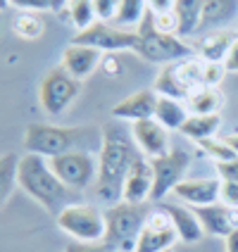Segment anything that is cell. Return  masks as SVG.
<instances>
[{
	"mask_svg": "<svg viewBox=\"0 0 238 252\" xmlns=\"http://www.w3.org/2000/svg\"><path fill=\"white\" fill-rule=\"evenodd\" d=\"M198 148H200L205 155H210L212 159H214V164H217V162H229V159H236L238 157V155L226 145V140L219 138V136L207 138V140H200V143H198Z\"/></svg>",
	"mask_w": 238,
	"mask_h": 252,
	"instance_id": "4dcf8cb0",
	"label": "cell"
},
{
	"mask_svg": "<svg viewBox=\"0 0 238 252\" xmlns=\"http://www.w3.org/2000/svg\"><path fill=\"white\" fill-rule=\"evenodd\" d=\"M119 2H122V0H93V5H96V12H98L100 22H112L114 14H117Z\"/></svg>",
	"mask_w": 238,
	"mask_h": 252,
	"instance_id": "836d02e7",
	"label": "cell"
},
{
	"mask_svg": "<svg viewBox=\"0 0 238 252\" xmlns=\"http://www.w3.org/2000/svg\"><path fill=\"white\" fill-rule=\"evenodd\" d=\"M153 202H162L167 193H174V188L183 181V174L188 171L191 164V155L181 150V148H171L167 155L162 157H153Z\"/></svg>",
	"mask_w": 238,
	"mask_h": 252,
	"instance_id": "30bf717a",
	"label": "cell"
},
{
	"mask_svg": "<svg viewBox=\"0 0 238 252\" xmlns=\"http://www.w3.org/2000/svg\"><path fill=\"white\" fill-rule=\"evenodd\" d=\"M145 12H148V0H122L112 22L119 29L138 27L140 19L145 17Z\"/></svg>",
	"mask_w": 238,
	"mask_h": 252,
	"instance_id": "83f0119b",
	"label": "cell"
},
{
	"mask_svg": "<svg viewBox=\"0 0 238 252\" xmlns=\"http://www.w3.org/2000/svg\"><path fill=\"white\" fill-rule=\"evenodd\" d=\"M224 67H226V71H229V74H238V38H236V43L231 45L229 55H226Z\"/></svg>",
	"mask_w": 238,
	"mask_h": 252,
	"instance_id": "74e56055",
	"label": "cell"
},
{
	"mask_svg": "<svg viewBox=\"0 0 238 252\" xmlns=\"http://www.w3.org/2000/svg\"><path fill=\"white\" fill-rule=\"evenodd\" d=\"M57 226L81 243H98L105 238V212L88 202H71L55 217Z\"/></svg>",
	"mask_w": 238,
	"mask_h": 252,
	"instance_id": "52a82bcc",
	"label": "cell"
},
{
	"mask_svg": "<svg viewBox=\"0 0 238 252\" xmlns=\"http://www.w3.org/2000/svg\"><path fill=\"white\" fill-rule=\"evenodd\" d=\"M160 207L169 214L171 226H174V231H176V236H179L181 243L196 245V243L203 240L205 231H203V224H200V219H198L196 210H188V207L176 205V202H162Z\"/></svg>",
	"mask_w": 238,
	"mask_h": 252,
	"instance_id": "ac0fdd59",
	"label": "cell"
},
{
	"mask_svg": "<svg viewBox=\"0 0 238 252\" xmlns=\"http://www.w3.org/2000/svg\"><path fill=\"white\" fill-rule=\"evenodd\" d=\"M179 240L169 214L162 207H157L155 212H148V219L143 226V233L138 238L136 252H165L171 250L174 243Z\"/></svg>",
	"mask_w": 238,
	"mask_h": 252,
	"instance_id": "7c38bea8",
	"label": "cell"
},
{
	"mask_svg": "<svg viewBox=\"0 0 238 252\" xmlns=\"http://www.w3.org/2000/svg\"><path fill=\"white\" fill-rule=\"evenodd\" d=\"M153 181L155 179H153V164H150V159L138 157L124 181V197L122 200L131 202V205L148 202L150 195H153Z\"/></svg>",
	"mask_w": 238,
	"mask_h": 252,
	"instance_id": "e0dca14e",
	"label": "cell"
},
{
	"mask_svg": "<svg viewBox=\"0 0 238 252\" xmlns=\"http://www.w3.org/2000/svg\"><path fill=\"white\" fill-rule=\"evenodd\" d=\"M10 7V0H0V12H5Z\"/></svg>",
	"mask_w": 238,
	"mask_h": 252,
	"instance_id": "b9f144b4",
	"label": "cell"
},
{
	"mask_svg": "<svg viewBox=\"0 0 238 252\" xmlns=\"http://www.w3.org/2000/svg\"><path fill=\"white\" fill-rule=\"evenodd\" d=\"M48 164L55 171L57 179L74 193L86 190L98 179V157L86 150H71V153L57 155L53 159H48Z\"/></svg>",
	"mask_w": 238,
	"mask_h": 252,
	"instance_id": "9c48e42d",
	"label": "cell"
},
{
	"mask_svg": "<svg viewBox=\"0 0 238 252\" xmlns=\"http://www.w3.org/2000/svg\"><path fill=\"white\" fill-rule=\"evenodd\" d=\"M65 10H67L69 22L76 27V33L86 31L88 27H93L98 22V12H96L93 0H69V5Z\"/></svg>",
	"mask_w": 238,
	"mask_h": 252,
	"instance_id": "4316f807",
	"label": "cell"
},
{
	"mask_svg": "<svg viewBox=\"0 0 238 252\" xmlns=\"http://www.w3.org/2000/svg\"><path fill=\"white\" fill-rule=\"evenodd\" d=\"M71 43L96 48L100 53H110V50H136L138 36H136V31H126V29L112 27V24L98 19L93 27H88L86 31H79V33L71 38Z\"/></svg>",
	"mask_w": 238,
	"mask_h": 252,
	"instance_id": "8fae6325",
	"label": "cell"
},
{
	"mask_svg": "<svg viewBox=\"0 0 238 252\" xmlns=\"http://www.w3.org/2000/svg\"><path fill=\"white\" fill-rule=\"evenodd\" d=\"M131 136L136 140L138 150L148 159L162 157V155H167L171 150L169 148V131L155 117L153 119H143V122H134L131 124Z\"/></svg>",
	"mask_w": 238,
	"mask_h": 252,
	"instance_id": "4fadbf2b",
	"label": "cell"
},
{
	"mask_svg": "<svg viewBox=\"0 0 238 252\" xmlns=\"http://www.w3.org/2000/svg\"><path fill=\"white\" fill-rule=\"evenodd\" d=\"M226 74H229V71H226L224 62H203V86L217 88Z\"/></svg>",
	"mask_w": 238,
	"mask_h": 252,
	"instance_id": "1f68e13d",
	"label": "cell"
},
{
	"mask_svg": "<svg viewBox=\"0 0 238 252\" xmlns=\"http://www.w3.org/2000/svg\"><path fill=\"white\" fill-rule=\"evenodd\" d=\"M200 86H203V60L188 57V60H179L174 64L162 67L160 76L153 84V91L162 98H174L186 102V98Z\"/></svg>",
	"mask_w": 238,
	"mask_h": 252,
	"instance_id": "8992f818",
	"label": "cell"
},
{
	"mask_svg": "<svg viewBox=\"0 0 238 252\" xmlns=\"http://www.w3.org/2000/svg\"><path fill=\"white\" fill-rule=\"evenodd\" d=\"M157 100L160 95L155 93L153 88L145 91H136L129 98H124L122 102H117L112 107L114 119H124V122H143V119H153L155 110H157Z\"/></svg>",
	"mask_w": 238,
	"mask_h": 252,
	"instance_id": "2e32d148",
	"label": "cell"
},
{
	"mask_svg": "<svg viewBox=\"0 0 238 252\" xmlns=\"http://www.w3.org/2000/svg\"><path fill=\"white\" fill-rule=\"evenodd\" d=\"M145 155L138 150L131 131L126 133L119 124L102 128V148L98 155V179L93 183L96 200L102 205H117L124 197V181L134 162Z\"/></svg>",
	"mask_w": 238,
	"mask_h": 252,
	"instance_id": "6da1fadb",
	"label": "cell"
},
{
	"mask_svg": "<svg viewBox=\"0 0 238 252\" xmlns=\"http://www.w3.org/2000/svg\"><path fill=\"white\" fill-rule=\"evenodd\" d=\"M238 31L231 29H222V31H210L198 41V55L203 62H224L231 45L236 43Z\"/></svg>",
	"mask_w": 238,
	"mask_h": 252,
	"instance_id": "44dd1931",
	"label": "cell"
},
{
	"mask_svg": "<svg viewBox=\"0 0 238 252\" xmlns=\"http://www.w3.org/2000/svg\"><path fill=\"white\" fill-rule=\"evenodd\" d=\"M222 105H224V95L217 88H207V86L196 88L186 98V107L191 114H219Z\"/></svg>",
	"mask_w": 238,
	"mask_h": 252,
	"instance_id": "d4e9b609",
	"label": "cell"
},
{
	"mask_svg": "<svg viewBox=\"0 0 238 252\" xmlns=\"http://www.w3.org/2000/svg\"><path fill=\"white\" fill-rule=\"evenodd\" d=\"M17 171H19V155L5 153L0 157V207L10 200L17 183Z\"/></svg>",
	"mask_w": 238,
	"mask_h": 252,
	"instance_id": "484cf974",
	"label": "cell"
},
{
	"mask_svg": "<svg viewBox=\"0 0 238 252\" xmlns=\"http://www.w3.org/2000/svg\"><path fill=\"white\" fill-rule=\"evenodd\" d=\"M217 171H219L222 181L238 183V157L236 159H229V162H217Z\"/></svg>",
	"mask_w": 238,
	"mask_h": 252,
	"instance_id": "8d00e7d4",
	"label": "cell"
},
{
	"mask_svg": "<svg viewBox=\"0 0 238 252\" xmlns=\"http://www.w3.org/2000/svg\"><path fill=\"white\" fill-rule=\"evenodd\" d=\"M10 5L22 12H55L60 14L69 0H10Z\"/></svg>",
	"mask_w": 238,
	"mask_h": 252,
	"instance_id": "f546056e",
	"label": "cell"
},
{
	"mask_svg": "<svg viewBox=\"0 0 238 252\" xmlns=\"http://www.w3.org/2000/svg\"><path fill=\"white\" fill-rule=\"evenodd\" d=\"M136 55L145 62H153V64H174L179 60H188V57H198L196 48H191L186 41H181V36H171V33H162L157 31L153 22V10L148 7L145 17L140 19V24L136 27Z\"/></svg>",
	"mask_w": 238,
	"mask_h": 252,
	"instance_id": "277c9868",
	"label": "cell"
},
{
	"mask_svg": "<svg viewBox=\"0 0 238 252\" xmlns=\"http://www.w3.org/2000/svg\"><path fill=\"white\" fill-rule=\"evenodd\" d=\"M148 219L143 205L117 202L105 210V245L112 252H136L138 238Z\"/></svg>",
	"mask_w": 238,
	"mask_h": 252,
	"instance_id": "5b68a950",
	"label": "cell"
},
{
	"mask_svg": "<svg viewBox=\"0 0 238 252\" xmlns=\"http://www.w3.org/2000/svg\"><path fill=\"white\" fill-rule=\"evenodd\" d=\"M219 190H222L219 179H183L174 188V195L186 202L191 210H196V207L219 202Z\"/></svg>",
	"mask_w": 238,
	"mask_h": 252,
	"instance_id": "5bb4252c",
	"label": "cell"
},
{
	"mask_svg": "<svg viewBox=\"0 0 238 252\" xmlns=\"http://www.w3.org/2000/svg\"><path fill=\"white\" fill-rule=\"evenodd\" d=\"M81 81H76L62 64H57L43 76L41 88H38V100H41L43 112L48 117H60L74 105L79 98Z\"/></svg>",
	"mask_w": 238,
	"mask_h": 252,
	"instance_id": "ba28073f",
	"label": "cell"
},
{
	"mask_svg": "<svg viewBox=\"0 0 238 252\" xmlns=\"http://www.w3.org/2000/svg\"><path fill=\"white\" fill-rule=\"evenodd\" d=\"M17 183L31 200H36L43 210L50 214H60L67 205H71V193L65 183L55 176L48 159L41 155H22L19 157V171H17Z\"/></svg>",
	"mask_w": 238,
	"mask_h": 252,
	"instance_id": "3957f363",
	"label": "cell"
},
{
	"mask_svg": "<svg viewBox=\"0 0 238 252\" xmlns=\"http://www.w3.org/2000/svg\"><path fill=\"white\" fill-rule=\"evenodd\" d=\"M22 145L27 153L41 155L45 159H53L57 155L71 153V150H86V153L98 150L100 153L102 131L93 126H55L34 122L27 126Z\"/></svg>",
	"mask_w": 238,
	"mask_h": 252,
	"instance_id": "7a4b0ae2",
	"label": "cell"
},
{
	"mask_svg": "<svg viewBox=\"0 0 238 252\" xmlns=\"http://www.w3.org/2000/svg\"><path fill=\"white\" fill-rule=\"evenodd\" d=\"M196 214L203 224V231L214 238H226L234 228H238V210L226 207L224 202L196 207Z\"/></svg>",
	"mask_w": 238,
	"mask_h": 252,
	"instance_id": "9a60e30c",
	"label": "cell"
},
{
	"mask_svg": "<svg viewBox=\"0 0 238 252\" xmlns=\"http://www.w3.org/2000/svg\"><path fill=\"white\" fill-rule=\"evenodd\" d=\"M191 117L188 107L183 100L174 98H162L157 100V110H155V119L165 126L167 131H181V126L186 124V119Z\"/></svg>",
	"mask_w": 238,
	"mask_h": 252,
	"instance_id": "7402d4cb",
	"label": "cell"
},
{
	"mask_svg": "<svg viewBox=\"0 0 238 252\" xmlns=\"http://www.w3.org/2000/svg\"><path fill=\"white\" fill-rule=\"evenodd\" d=\"M171 5H174V0H148V7L153 12H167L171 10Z\"/></svg>",
	"mask_w": 238,
	"mask_h": 252,
	"instance_id": "f35d334b",
	"label": "cell"
},
{
	"mask_svg": "<svg viewBox=\"0 0 238 252\" xmlns=\"http://www.w3.org/2000/svg\"><path fill=\"white\" fill-rule=\"evenodd\" d=\"M219 126H222V117L219 114H191L186 119V124L181 126V133L186 138L200 143V140L214 138Z\"/></svg>",
	"mask_w": 238,
	"mask_h": 252,
	"instance_id": "603a6c76",
	"label": "cell"
},
{
	"mask_svg": "<svg viewBox=\"0 0 238 252\" xmlns=\"http://www.w3.org/2000/svg\"><path fill=\"white\" fill-rule=\"evenodd\" d=\"M43 19L36 12H19L12 22V31L24 41H36L43 33Z\"/></svg>",
	"mask_w": 238,
	"mask_h": 252,
	"instance_id": "f1b7e54d",
	"label": "cell"
},
{
	"mask_svg": "<svg viewBox=\"0 0 238 252\" xmlns=\"http://www.w3.org/2000/svg\"><path fill=\"white\" fill-rule=\"evenodd\" d=\"M153 22L157 31L162 33H171V36H179V22H176V14L167 10V12H153Z\"/></svg>",
	"mask_w": 238,
	"mask_h": 252,
	"instance_id": "d6a6232c",
	"label": "cell"
},
{
	"mask_svg": "<svg viewBox=\"0 0 238 252\" xmlns=\"http://www.w3.org/2000/svg\"><path fill=\"white\" fill-rule=\"evenodd\" d=\"M231 22H238V0H203V17L200 31H222Z\"/></svg>",
	"mask_w": 238,
	"mask_h": 252,
	"instance_id": "ffe728a7",
	"label": "cell"
},
{
	"mask_svg": "<svg viewBox=\"0 0 238 252\" xmlns=\"http://www.w3.org/2000/svg\"><path fill=\"white\" fill-rule=\"evenodd\" d=\"M224 252H238V228H234L224 238Z\"/></svg>",
	"mask_w": 238,
	"mask_h": 252,
	"instance_id": "ab89813d",
	"label": "cell"
},
{
	"mask_svg": "<svg viewBox=\"0 0 238 252\" xmlns=\"http://www.w3.org/2000/svg\"><path fill=\"white\" fill-rule=\"evenodd\" d=\"M219 202H224L226 207L238 210V183L222 181V190H219Z\"/></svg>",
	"mask_w": 238,
	"mask_h": 252,
	"instance_id": "e575fe53",
	"label": "cell"
},
{
	"mask_svg": "<svg viewBox=\"0 0 238 252\" xmlns=\"http://www.w3.org/2000/svg\"><path fill=\"white\" fill-rule=\"evenodd\" d=\"M171 12L176 14L179 22V36H191L198 33L200 17H203V0H174Z\"/></svg>",
	"mask_w": 238,
	"mask_h": 252,
	"instance_id": "cb8c5ba5",
	"label": "cell"
},
{
	"mask_svg": "<svg viewBox=\"0 0 238 252\" xmlns=\"http://www.w3.org/2000/svg\"><path fill=\"white\" fill-rule=\"evenodd\" d=\"M222 138H224L226 145H229V148L238 155V133H229V136H222Z\"/></svg>",
	"mask_w": 238,
	"mask_h": 252,
	"instance_id": "60d3db41",
	"label": "cell"
},
{
	"mask_svg": "<svg viewBox=\"0 0 238 252\" xmlns=\"http://www.w3.org/2000/svg\"><path fill=\"white\" fill-rule=\"evenodd\" d=\"M236 31H238V27H236Z\"/></svg>",
	"mask_w": 238,
	"mask_h": 252,
	"instance_id": "ee69618b",
	"label": "cell"
},
{
	"mask_svg": "<svg viewBox=\"0 0 238 252\" xmlns=\"http://www.w3.org/2000/svg\"><path fill=\"white\" fill-rule=\"evenodd\" d=\"M102 60V53L96 48H88V45H76L69 43L62 53V67L69 71L76 81H84L86 76H91L96 67Z\"/></svg>",
	"mask_w": 238,
	"mask_h": 252,
	"instance_id": "d6986e66",
	"label": "cell"
},
{
	"mask_svg": "<svg viewBox=\"0 0 238 252\" xmlns=\"http://www.w3.org/2000/svg\"><path fill=\"white\" fill-rule=\"evenodd\" d=\"M65 252H112L105 240H98V243H81V240H71L69 245L65 248Z\"/></svg>",
	"mask_w": 238,
	"mask_h": 252,
	"instance_id": "d590c367",
	"label": "cell"
},
{
	"mask_svg": "<svg viewBox=\"0 0 238 252\" xmlns=\"http://www.w3.org/2000/svg\"><path fill=\"white\" fill-rule=\"evenodd\" d=\"M165 252H174V250H165Z\"/></svg>",
	"mask_w": 238,
	"mask_h": 252,
	"instance_id": "7bdbcfd3",
	"label": "cell"
}]
</instances>
